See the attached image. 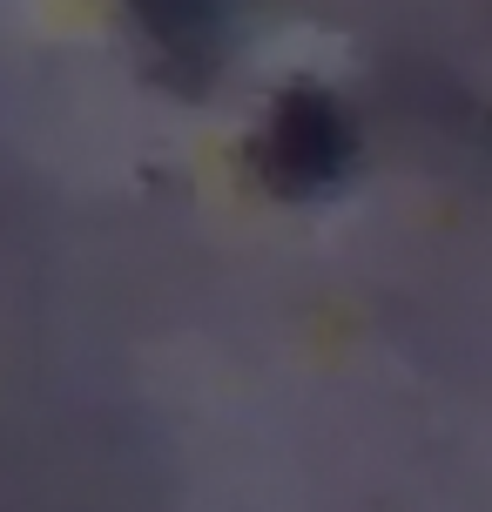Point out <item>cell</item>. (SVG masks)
I'll list each match as a JSON object with an SVG mask.
<instances>
[{"instance_id": "obj_2", "label": "cell", "mask_w": 492, "mask_h": 512, "mask_svg": "<svg viewBox=\"0 0 492 512\" xmlns=\"http://www.w3.org/2000/svg\"><path fill=\"white\" fill-rule=\"evenodd\" d=\"M129 7L135 21L156 34V48L189 68L182 81H203L216 68L223 34H230V0H129Z\"/></svg>"}, {"instance_id": "obj_1", "label": "cell", "mask_w": 492, "mask_h": 512, "mask_svg": "<svg viewBox=\"0 0 492 512\" xmlns=\"http://www.w3.org/2000/svg\"><path fill=\"white\" fill-rule=\"evenodd\" d=\"M358 162V128L324 88H290L277 95L270 122L257 135V169L277 196H324L351 176Z\"/></svg>"}]
</instances>
